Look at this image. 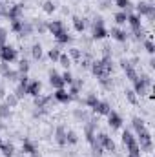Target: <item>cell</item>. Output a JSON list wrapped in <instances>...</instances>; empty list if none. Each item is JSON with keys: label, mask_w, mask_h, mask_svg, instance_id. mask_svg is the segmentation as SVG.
<instances>
[{"label": "cell", "mask_w": 155, "mask_h": 157, "mask_svg": "<svg viewBox=\"0 0 155 157\" xmlns=\"http://www.w3.org/2000/svg\"><path fill=\"white\" fill-rule=\"evenodd\" d=\"M95 126H97V122L93 119H89L88 122H84V133H86V141L89 144L95 141Z\"/></svg>", "instance_id": "obj_8"}, {"label": "cell", "mask_w": 155, "mask_h": 157, "mask_svg": "<svg viewBox=\"0 0 155 157\" xmlns=\"http://www.w3.org/2000/svg\"><path fill=\"white\" fill-rule=\"evenodd\" d=\"M97 102H99V99H97V95H95V93H89V95L86 97V101H84V104H86L88 108H93Z\"/></svg>", "instance_id": "obj_38"}, {"label": "cell", "mask_w": 155, "mask_h": 157, "mask_svg": "<svg viewBox=\"0 0 155 157\" xmlns=\"http://www.w3.org/2000/svg\"><path fill=\"white\" fill-rule=\"evenodd\" d=\"M91 35H93V39L95 40H102V39H106V37H110V35H108V29H106L104 24H93Z\"/></svg>", "instance_id": "obj_10"}, {"label": "cell", "mask_w": 155, "mask_h": 157, "mask_svg": "<svg viewBox=\"0 0 155 157\" xmlns=\"http://www.w3.org/2000/svg\"><path fill=\"white\" fill-rule=\"evenodd\" d=\"M24 13V4H15V6H9V11H7V18L9 20H18Z\"/></svg>", "instance_id": "obj_11"}, {"label": "cell", "mask_w": 155, "mask_h": 157, "mask_svg": "<svg viewBox=\"0 0 155 157\" xmlns=\"http://www.w3.org/2000/svg\"><path fill=\"white\" fill-rule=\"evenodd\" d=\"M59 64H60L62 68L70 70V66H71V59H70V55H68V53H60V57H59Z\"/></svg>", "instance_id": "obj_30"}, {"label": "cell", "mask_w": 155, "mask_h": 157, "mask_svg": "<svg viewBox=\"0 0 155 157\" xmlns=\"http://www.w3.org/2000/svg\"><path fill=\"white\" fill-rule=\"evenodd\" d=\"M128 157H142L141 152H128Z\"/></svg>", "instance_id": "obj_53"}, {"label": "cell", "mask_w": 155, "mask_h": 157, "mask_svg": "<svg viewBox=\"0 0 155 157\" xmlns=\"http://www.w3.org/2000/svg\"><path fill=\"white\" fill-rule=\"evenodd\" d=\"M80 62H82V64H80L82 68H89V66H91V60H89L88 57H86V59H80Z\"/></svg>", "instance_id": "obj_50"}, {"label": "cell", "mask_w": 155, "mask_h": 157, "mask_svg": "<svg viewBox=\"0 0 155 157\" xmlns=\"http://www.w3.org/2000/svg\"><path fill=\"white\" fill-rule=\"evenodd\" d=\"M0 141H2V139H0Z\"/></svg>", "instance_id": "obj_55"}, {"label": "cell", "mask_w": 155, "mask_h": 157, "mask_svg": "<svg viewBox=\"0 0 155 157\" xmlns=\"http://www.w3.org/2000/svg\"><path fill=\"white\" fill-rule=\"evenodd\" d=\"M18 59V53H17V49L13 48V46H2L0 48V60L2 62H7V64H11V62H15Z\"/></svg>", "instance_id": "obj_5"}, {"label": "cell", "mask_w": 155, "mask_h": 157, "mask_svg": "<svg viewBox=\"0 0 155 157\" xmlns=\"http://www.w3.org/2000/svg\"><path fill=\"white\" fill-rule=\"evenodd\" d=\"M71 20H73V28H75V31L82 33V31L86 29V20H84V18H80V17H77V15H75Z\"/></svg>", "instance_id": "obj_21"}, {"label": "cell", "mask_w": 155, "mask_h": 157, "mask_svg": "<svg viewBox=\"0 0 155 157\" xmlns=\"http://www.w3.org/2000/svg\"><path fill=\"white\" fill-rule=\"evenodd\" d=\"M9 117H11V108L6 102H2L0 104V121H7Z\"/></svg>", "instance_id": "obj_26"}, {"label": "cell", "mask_w": 155, "mask_h": 157, "mask_svg": "<svg viewBox=\"0 0 155 157\" xmlns=\"http://www.w3.org/2000/svg\"><path fill=\"white\" fill-rule=\"evenodd\" d=\"M144 49H146L150 55H153V53H155V44H153V40H152V39L144 40Z\"/></svg>", "instance_id": "obj_42"}, {"label": "cell", "mask_w": 155, "mask_h": 157, "mask_svg": "<svg viewBox=\"0 0 155 157\" xmlns=\"http://www.w3.org/2000/svg\"><path fill=\"white\" fill-rule=\"evenodd\" d=\"M40 91H42V82H40V80H29V82H28V86H26V95L39 97Z\"/></svg>", "instance_id": "obj_9"}, {"label": "cell", "mask_w": 155, "mask_h": 157, "mask_svg": "<svg viewBox=\"0 0 155 157\" xmlns=\"http://www.w3.org/2000/svg\"><path fill=\"white\" fill-rule=\"evenodd\" d=\"M42 55H44L42 46H40L39 42H37V44H33V46H31V57H33L35 60H40V59H42Z\"/></svg>", "instance_id": "obj_24"}, {"label": "cell", "mask_w": 155, "mask_h": 157, "mask_svg": "<svg viewBox=\"0 0 155 157\" xmlns=\"http://www.w3.org/2000/svg\"><path fill=\"white\" fill-rule=\"evenodd\" d=\"M42 9H44V13L51 15V13H55V11H57V4H55L53 0H46V2L42 4Z\"/></svg>", "instance_id": "obj_27"}, {"label": "cell", "mask_w": 155, "mask_h": 157, "mask_svg": "<svg viewBox=\"0 0 155 157\" xmlns=\"http://www.w3.org/2000/svg\"><path fill=\"white\" fill-rule=\"evenodd\" d=\"M135 7H137V15L139 17H148L150 22L155 20V6L153 4H150V2H139Z\"/></svg>", "instance_id": "obj_4"}, {"label": "cell", "mask_w": 155, "mask_h": 157, "mask_svg": "<svg viewBox=\"0 0 155 157\" xmlns=\"http://www.w3.org/2000/svg\"><path fill=\"white\" fill-rule=\"evenodd\" d=\"M2 77H4V78H7V80H11V82H13V80H18L20 73H18L17 70H11V68H9V70H7L6 73H2Z\"/></svg>", "instance_id": "obj_32"}, {"label": "cell", "mask_w": 155, "mask_h": 157, "mask_svg": "<svg viewBox=\"0 0 155 157\" xmlns=\"http://www.w3.org/2000/svg\"><path fill=\"white\" fill-rule=\"evenodd\" d=\"M55 40H57L59 44H68V42H71L73 39H71V35H70L68 31H64V33H60L59 37H55Z\"/></svg>", "instance_id": "obj_34"}, {"label": "cell", "mask_w": 155, "mask_h": 157, "mask_svg": "<svg viewBox=\"0 0 155 157\" xmlns=\"http://www.w3.org/2000/svg\"><path fill=\"white\" fill-rule=\"evenodd\" d=\"M22 26H24V20H22V18H18V20H11V31H13V33H18V35H20Z\"/></svg>", "instance_id": "obj_33"}, {"label": "cell", "mask_w": 155, "mask_h": 157, "mask_svg": "<svg viewBox=\"0 0 155 157\" xmlns=\"http://www.w3.org/2000/svg\"><path fill=\"white\" fill-rule=\"evenodd\" d=\"M126 20H128V13H126V11H119V13H115V22L119 24V26L126 24Z\"/></svg>", "instance_id": "obj_35"}, {"label": "cell", "mask_w": 155, "mask_h": 157, "mask_svg": "<svg viewBox=\"0 0 155 157\" xmlns=\"http://www.w3.org/2000/svg\"><path fill=\"white\" fill-rule=\"evenodd\" d=\"M33 26H35V29H37L39 33H46V31H47V24H46V22H42V20L35 22Z\"/></svg>", "instance_id": "obj_45"}, {"label": "cell", "mask_w": 155, "mask_h": 157, "mask_svg": "<svg viewBox=\"0 0 155 157\" xmlns=\"http://www.w3.org/2000/svg\"><path fill=\"white\" fill-rule=\"evenodd\" d=\"M124 73H126V78L130 80V82H133V80H137L139 78V73H137V70L130 64L128 68H124Z\"/></svg>", "instance_id": "obj_23"}, {"label": "cell", "mask_w": 155, "mask_h": 157, "mask_svg": "<svg viewBox=\"0 0 155 157\" xmlns=\"http://www.w3.org/2000/svg\"><path fill=\"white\" fill-rule=\"evenodd\" d=\"M33 31H35V26H33L31 22H26V20H24V26H22V31H20V35H22V37H29Z\"/></svg>", "instance_id": "obj_29"}, {"label": "cell", "mask_w": 155, "mask_h": 157, "mask_svg": "<svg viewBox=\"0 0 155 157\" xmlns=\"http://www.w3.org/2000/svg\"><path fill=\"white\" fill-rule=\"evenodd\" d=\"M60 77H62V80H64V84H68V86H70V84H71V82L75 80V78H73V75H71V71H70V70H66V71H64V73H62Z\"/></svg>", "instance_id": "obj_44"}, {"label": "cell", "mask_w": 155, "mask_h": 157, "mask_svg": "<svg viewBox=\"0 0 155 157\" xmlns=\"http://www.w3.org/2000/svg\"><path fill=\"white\" fill-rule=\"evenodd\" d=\"M91 150H93V155H97V157L104 154V148H102V146L99 144V141H97V139H95V141L91 143Z\"/></svg>", "instance_id": "obj_40"}, {"label": "cell", "mask_w": 155, "mask_h": 157, "mask_svg": "<svg viewBox=\"0 0 155 157\" xmlns=\"http://www.w3.org/2000/svg\"><path fill=\"white\" fill-rule=\"evenodd\" d=\"M124 93H126V99H128V102H130V104H137V95H135V91H133V90H126Z\"/></svg>", "instance_id": "obj_41"}, {"label": "cell", "mask_w": 155, "mask_h": 157, "mask_svg": "<svg viewBox=\"0 0 155 157\" xmlns=\"http://www.w3.org/2000/svg\"><path fill=\"white\" fill-rule=\"evenodd\" d=\"M115 6L120 9V11H130L131 9V0H115Z\"/></svg>", "instance_id": "obj_31"}, {"label": "cell", "mask_w": 155, "mask_h": 157, "mask_svg": "<svg viewBox=\"0 0 155 157\" xmlns=\"http://www.w3.org/2000/svg\"><path fill=\"white\" fill-rule=\"evenodd\" d=\"M91 110H93L95 113H99V115H108V113L112 112V108H110V104H108L106 101H99Z\"/></svg>", "instance_id": "obj_16"}, {"label": "cell", "mask_w": 155, "mask_h": 157, "mask_svg": "<svg viewBox=\"0 0 155 157\" xmlns=\"http://www.w3.org/2000/svg\"><path fill=\"white\" fill-rule=\"evenodd\" d=\"M0 152H2V155L4 157H13L15 155V146H13L11 143H4V141H0Z\"/></svg>", "instance_id": "obj_19"}, {"label": "cell", "mask_w": 155, "mask_h": 157, "mask_svg": "<svg viewBox=\"0 0 155 157\" xmlns=\"http://www.w3.org/2000/svg\"><path fill=\"white\" fill-rule=\"evenodd\" d=\"M7 44V29L6 28H0V48Z\"/></svg>", "instance_id": "obj_46"}, {"label": "cell", "mask_w": 155, "mask_h": 157, "mask_svg": "<svg viewBox=\"0 0 155 157\" xmlns=\"http://www.w3.org/2000/svg\"><path fill=\"white\" fill-rule=\"evenodd\" d=\"M4 99H6V104H7L9 108H17V106H18V102H20V99H18L15 93H7Z\"/></svg>", "instance_id": "obj_22"}, {"label": "cell", "mask_w": 155, "mask_h": 157, "mask_svg": "<svg viewBox=\"0 0 155 157\" xmlns=\"http://www.w3.org/2000/svg\"><path fill=\"white\" fill-rule=\"evenodd\" d=\"M49 84L55 88V90H62L66 84H64V80H62V77H60V73H57L55 70H51L49 71Z\"/></svg>", "instance_id": "obj_13"}, {"label": "cell", "mask_w": 155, "mask_h": 157, "mask_svg": "<svg viewBox=\"0 0 155 157\" xmlns=\"http://www.w3.org/2000/svg\"><path fill=\"white\" fill-rule=\"evenodd\" d=\"M55 141L59 146H66V128L64 126H57L55 130Z\"/></svg>", "instance_id": "obj_18"}, {"label": "cell", "mask_w": 155, "mask_h": 157, "mask_svg": "<svg viewBox=\"0 0 155 157\" xmlns=\"http://www.w3.org/2000/svg\"><path fill=\"white\" fill-rule=\"evenodd\" d=\"M75 117H77L78 121H86V122L89 121V117H88V113H86V112H80V110H77V112H75Z\"/></svg>", "instance_id": "obj_49"}, {"label": "cell", "mask_w": 155, "mask_h": 157, "mask_svg": "<svg viewBox=\"0 0 155 157\" xmlns=\"http://www.w3.org/2000/svg\"><path fill=\"white\" fill-rule=\"evenodd\" d=\"M6 95H7V91H6V88H4V86L0 84V99H4Z\"/></svg>", "instance_id": "obj_51"}, {"label": "cell", "mask_w": 155, "mask_h": 157, "mask_svg": "<svg viewBox=\"0 0 155 157\" xmlns=\"http://www.w3.org/2000/svg\"><path fill=\"white\" fill-rule=\"evenodd\" d=\"M133 141H135V137L131 135V132L124 130V132H122V144H124V146H128V144H130V143H133Z\"/></svg>", "instance_id": "obj_39"}, {"label": "cell", "mask_w": 155, "mask_h": 157, "mask_svg": "<svg viewBox=\"0 0 155 157\" xmlns=\"http://www.w3.org/2000/svg\"><path fill=\"white\" fill-rule=\"evenodd\" d=\"M126 22L130 24V28H131L133 33H135L137 29L142 28V24H141V17H139L137 13H128V20H126Z\"/></svg>", "instance_id": "obj_15"}, {"label": "cell", "mask_w": 155, "mask_h": 157, "mask_svg": "<svg viewBox=\"0 0 155 157\" xmlns=\"http://www.w3.org/2000/svg\"><path fill=\"white\" fill-rule=\"evenodd\" d=\"M108 35H112V39H115L117 42H126L128 40V33L120 28H112V31H108Z\"/></svg>", "instance_id": "obj_17"}, {"label": "cell", "mask_w": 155, "mask_h": 157, "mask_svg": "<svg viewBox=\"0 0 155 157\" xmlns=\"http://www.w3.org/2000/svg\"><path fill=\"white\" fill-rule=\"evenodd\" d=\"M78 143V135L73 130H66V144H77Z\"/></svg>", "instance_id": "obj_28"}, {"label": "cell", "mask_w": 155, "mask_h": 157, "mask_svg": "<svg viewBox=\"0 0 155 157\" xmlns=\"http://www.w3.org/2000/svg\"><path fill=\"white\" fill-rule=\"evenodd\" d=\"M20 75H24V73H28L29 71V62L26 60V59H22L20 62H18V70H17Z\"/></svg>", "instance_id": "obj_37"}, {"label": "cell", "mask_w": 155, "mask_h": 157, "mask_svg": "<svg viewBox=\"0 0 155 157\" xmlns=\"http://www.w3.org/2000/svg\"><path fill=\"white\" fill-rule=\"evenodd\" d=\"M47 31H49L53 37H59L60 33L66 31V26H64L62 20H51V22H47Z\"/></svg>", "instance_id": "obj_7"}, {"label": "cell", "mask_w": 155, "mask_h": 157, "mask_svg": "<svg viewBox=\"0 0 155 157\" xmlns=\"http://www.w3.org/2000/svg\"><path fill=\"white\" fill-rule=\"evenodd\" d=\"M137 143H139V150L141 152H148V154H152L153 152V141H152V133L144 128V130H141L139 133H137Z\"/></svg>", "instance_id": "obj_3"}, {"label": "cell", "mask_w": 155, "mask_h": 157, "mask_svg": "<svg viewBox=\"0 0 155 157\" xmlns=\"http://www.w3.org/2000/svg\"><path fill=\"white\" fill-rule=\"evenodd\" d=\"M70 59H71V60H80V59H82L80 49H77V48H71V49H70Z\"/></svg>", "instance_id": "obj_43"}, {"label": "cell", "mask_w": 155, "mask_h": 157, "mask_svg": "<svg viewBox=\"0 0 155 157\" xmlns=\"http://www.w3.org/2000/svg\"><path fill=\"white\" fill-rule=\"evenodd\" d=\"M100 7H102V9H106V7H110V0H104V2H102V6H100Z\"/></svg>", "instance_id": "obj_54"}, {"label": "cell", "mask_w": 155, "mask_h": 157, "mask_svg": "<svg viewBox=\"0 0 155 157\" xmlns=\"http://www.w3.org/2000/svg\"><path fill=\"white\" fill-rule=\"evenodd\" d=\"M70 97H71V101H77L78 99V88L77 86H73V84H70Z\"/></svg>", "instance_id": "obj_47"}, {"label": "cell", "mask_w": 155, "mask_h": 157, "mask_svg": "<svg viewBox=\"0 0 155 157\" xmlns=\"http://www.w3.org/2000/svg\"><path fill=\"white\" fill-rule=\"evenodd\" d=\"M13 93H15L18 99H22V97L26 95V86H20V84H18V86L15 88V91H13Z\"/></svg>", "instance_id": "obj_48"}, {"label": "cell", "mask_w": 155, "mask_h": 157, "mask_svg": "<svg viewBox=\"0 0 155 157\" xmlns=\"http://www.w3.org/2000/svg\"><path fill=\"white\" fill-rule=\"evenodd\" d=\"M47 57H49V60H53V62H59V57H60V49H59V48H51V49L47 51Z\"/></svg>", "instance_id": "obj_36"}, {"label": "cell", "mask_w": 155, "mask_h": 157, "mask_svg": "<svg viewBox=\"0 0 155 157\" xmlns=\"http://www.w3.org/2000/svg\"><path fill=\"white\" fill-rule=\"evenodd\" d=\"M108 124H110L112 130H119V128L122 126V117H120L117 112H110V113H108Z\"/></svg>", "instance_id": "obj_14"}, {"label": "cell", "mask_w": 155, "mask_h": 157, "mask_svg": "<svg viewBox=\"0 0 155 157\" xmlns=\"http://www.w3.org/2000/svg\"><path fill=\"white\" fill-rule=\"evenodd\" d=\"M22 152H24V154H28V155H37V154H39V152H37L35 143H31L29 139H26V141L22 143Z\"/></svg>", "instance_id": "obj_20"}, {"label": "cell", "mask_w": 155, "mask_h": 157, "mask_svg": "<svg viewBox=\"0 0 155 157\" xmlns=\"http://www.w3.org/2000/svg\"><path fill=\"white\" fill-rule=\"evenodd\" d=\"M152 84H153V80H152L150 75H146V73L139 75L137 80H133V91H135V95H139V97L146 95V93H148V90L152 88Z\"/></svg>", "instance_id": "obj_2"}, {"label": "cell", "mask_w": 155, "mask_h": 157, "mask_svg": "<svg viewBox=\"0 0 155 157\" xmlns=\"http://www.w3.org/2000/svg\"><path fill=\"white\" fill-rule=\"evenodd\" d=\"M53 99L57 101V102H60V104H70L71 102V97H70V93H68V90H55V93H53Z\"/></svg>", "instance_id": "obj_12"}, {"label": "cell", "mask_w": 155, "mask_h": 157, "mask_svg": "<svg viewBox=\"0 0 155 157\" xmlns=\"http://www.w3.org/2000/svg\"><path fill=\"white\" fill-rule=\"evenodd\" d=\"M97 137V141H99V144L104 148V150H108V152H115L117 150V146H115V141L108 135V133H99V135H95Z\"/></svg>", "instance_id": "obj_6"}, {"label": "cell", "mask_w": 155, "mask_h": 157, "mask_svg": "<svg viewBox=\"0 0 155 157\" xmlns=\"http://www.w3.org/2000/svg\"><path fill=\"white\" fill-rule=\"evenodd\" d=\"M131 126H133V130H135V133H139L141 130H144L146 128V124H144V121L141 117H133L131 119Z\"/></svg>", "instance_id": "obj_25"}, {"label": "cell", "mask_w": 155, "mask_h": 157, "mask_svg": "<svg viewBox=\"0 0 155 157\" xmlns=\"http://www.w3.org/2000/svg\"><path fill=\"white\" fill-rule=\"evenodd\" d=\"M93 24H104V18H102V17H95Z\"/></svg>", "instance_id": "obj_52"}, {"label": "cell", "mask_w": 155, "mask_h": 157, "mask_svg": "<svg viewBox=\"0 0 155 157\" xmlns=\"http://www.w3.org/2000/svg\"><path fill=\"white\" fill-rule=\"evenodd\" d=\"M89 70H91V73L99 78V80L100 78H108L112 75V71H113L112 57H102L100 60H93L91 66H89Z\"/></svg>", "instance_id": "obj_1"}]
</instances>
